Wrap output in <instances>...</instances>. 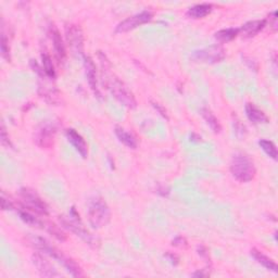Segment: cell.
<instances>
[{"label": "cell", "instance_id": "7402d4cb", "mask_svg": "<svg viewBox=\"0 0 278 278\" xmlns=\"http://www.w3.org/2000/svg\"><path fill=\"white\" fill-rule=\"evenodd\" d=\"M239 35V29H224L215 33V38L221 43H228Z\"/></svg>", "mask_w": 278, "mask_h": 278}, {"label": "cell", "instance_id": "8fae6325", "mask_svg": "<svg viewBox=\"0 0 278 278\" xmlns=\"http://www.w3.org/2000/svg\"><path fill=\"white\" fill-rule=\"evenodd\" d=\"M65 136L67 140L71 142L72 146L75 148V150L82 155V158L86 159L88 155V146L82 135L77 133L75 130H73V128H69V130L65 131Z\"/></svg>", "mask_w": 278, "mask_h": 278}, {"label": "cell", "instance_id": "d6986e66", "mask_svg": "<svg viewBox=\"0 0 278 278\" xmlns=\"http://www.w3.org/2000/svg\"><path fill=\"white\" fill-rule=\"evenodd\" d=\"M212 11V5L210 4H199L196 5L187 11V16L193 19H202L210 15Z\"/></svg>", "mask_w": 278, "mask_h": 278}, {"label": "cell", "instance_id": "9a60e30c", "mask_svg": "<svg viewBox=\"0 0 278 278\" xmlns=\"http://www.w3.org/2000/svg\"><path fill=\"white\" fill-rule=\"evenodd\" d=\"M266 26L265 20H254V21L247 22L239 29V33L242 34L243 37L250 38L257 35Z\"/></svg>", "mask_w": 278, "mask_h": 278}, {"label": "cell", "instance_id": "e0dca14e", "mask_svg": "<svg viewBox=\"0 0 278 278\" xmlns=\"http://www.w3.org/2000/svg\"><path fill=\"white\" fill-rule=\"evenodd\" d=\"M251 255H252L253 259L257 263L261 264V265L265 267L266 269L270 270V272H273V273L278 272V267H277V264L275 263V261H273L270 257L264 254L262 251L257 250V249H252L251 250Z\"/></svg>", "mask_w": 278, "mask_h": 278}, {"label": "cell", "instance_id": "484cf974", "mask_svg": "<svg viewBox=\"0 0 278 278\" xmlns=\"http://www.w3.org/2000/svg\"><path fill=\"white\" fill-rule=\"evenodd\" d=\"M2 55L6 60L10 61V49H9V45H8V39H7L4 33L2 36Z\"/></svg>", "mask_w": 278, "mask_h": 278}, {"label": "cell", "instance_id": "2e32d148", "mask_svg": "<svg viewBox=\"0 0 278 278\" xmlns=\"http://www.w3.org/2000/svg\"><path fill=\"white\" fill-rule=\"evenodd\" d=\"M246 114L253 124H266L269 121L267 115L253 104L246 105Z\"/></svg>", "mask_w": 278, "mask_h": 278}, {"label": "cell", "instance_id": "30bf717a", "mask_svg": "<svg viewBox=\"0 0 278 278\" xmlns=\"http://www.w3.org/2000/svg\"><path fill=\"white\" fill-rule=\"evenodd\" d=\"M56 127L52 124L46 123L40 126L35 135V141L37 145L42 148L48 149L53 145V139H55Z\"/></svg>", "mask_w": 278, "mask_h": 278}, {"label": "cell", "instance_id": "5b68a950", "mask_svg": "<svg viewBox=\"0 0 278 278\" xmlns=\"http://www.w3.org/2000/svg\"><path fill=\"white\" fill-rule=\"evenodd\" d=\"M107 87L110 92L113 95L114 98L123 105L126 108H130V109H134L136 107L137 103L136 99H135L133 92L128 89L126 85L120 80L117 76L110 75L107 77Z\"/></svg>", "mask_w": 278, "mask_h": 278}, {"label": "cell", "instance_id": "4fadbf2b", "mask_svg": "<svg viewBox=\"0 0 278 278\" xmlns=\"http://www.w3.org/2000/svg\"><path fill=\"white\" fill-rule=\"evenodd\" d=\"M84 66H85V72H86V76L88 84H89L90 88L95 95L98 98H101V94L98 88L97 84V71H96V65H95L94 61L90 57H84Z\"/></svg>", "mask_w": 278, "mask_h": 278}, {"label": "cell", "instance_id": "7c38bea8", "mask_svg": "<svg viewBox=\"0 0 278 278\" xmlns=\"http://www.w3.org/2000/svg\"><path fill=\"white\" fill-rule=\"evenodd\" d=\"M33 263L38 269L39 274L44 277H60L58 270L53 267L49 261H47L43 255L35 253L33 255Z\"/></svg>", "mask_w": 278, "mask_h": 278}, {"label": "cell", "instance_id": "d6a6232c", "mask_svg": "<svg viewBox=\"0 0 278 278\" xmlns=\"http://www.w3.org/2000/svg\"><path fill=\"white\" fill-rule=\"evenodd\" d=\"M208 275H209L208 273H203V272H200V270H199V272H196L194 274L195 277H205V276H208Z\"/></svg>", "mask_w": 278, "mask_h": 278}, {"label": "cell", "instance_id": "5bb4252c", "mask_svg": "<svg viewBox=\"0 0 278 278\" xmlns=\"http://www.w3.org/2000/svg\"><path fill=\"white\" fill-rule=\"evenodd\" d=\"M50 37L52 40L53 49H55L56 57L59 60V62H64L66 58V50H65V45L62 39V36L59 32V30L56 28L55 25H52L50 28Z\"/></svg>", "mask_w": 278, "mask_h": 278}, {"label": "cell", "instance_id": "52a82bcc", "mask_svg": "<svg viewBox=\"0 0 278 278\" xmlns=\"http://www.w3.org/2000/svg\"><path fill=\"white\" fill-rule=\"evenodd\" d=\"M191 58L195 62L218 63L225 58V50L222 46L214 45L208 47V48L194 51Z\"/></svg>", "mask_w": 278, "mask_h": 278}, {"label": "cell", "instance_id": "d4e9b609", "mask_svg": "<svg viewBox=\"0 0 278 278\" xmlns=\"http://www.w3.org/2000/svg\"><path fill=\"white\" fill-rule=\"evenodd\" d=\"M46 229L48 230V233H50L53 237H56V238L60 241H64L66 239V235L58 226H56L55 224L48 223L46 226Z\"/></svg>", "mask_w": 278, "mask_h": 278}, {"label": "cell", "instance_id": "44dd1931", "mask_svg": "<svg viewBox=\"0 0 278 278\" xmlns=\"http://www.w3.org/2000/svg\"><path fill=\"white\" fill-rule=\"evenodd\" d=\"M201 114L203 119L206 120L207 124L211 127V130L214 132V133H220L221 130H222V126L220 124V121L218 120V118L215 117V115L213 114V112L211 110L207 109V108H203V109L201 110Z\"/></svg>", "mask_w": 278, "mask_h": 278}, {"label": "cell", "instance_id": "277c9868", "mask_svg": "<svg viewBox=\"0 0 278 278\" xmlns=\"http://www.w3.org/2000/svg\"><path fill=\"white\" fill-rule=\"evenodd\" d=\"M111 219L109 206L103 198H94L88 205V221L92 228L100 229L105 227Z\"/></svg>", "mask_w": 278, "mask_h": 278}, {"label": "cell", "instance_id": "ba28073f", "mask_svg": "<svg viewBox=\"0 0 278 278\" xmlns=\"http://www.w3.org/2000/svg\"><path fill=\"white\" fill-rule=\"evenodd\" d=\"M65 36L67 44H69L71 50L76 55H83L84 53V35L83 31L76 24H67L65 26Z\"/></svg>", "mask_w": 278, "mask_h": 278}, {"label": "cell", "instance_id": "ac0fdd59", "mask_svg": "<svg viewBox=\"0 0 278 278\" xmlns=\"http://www.w3.org/2000/svg\"><path fill=\"white\" fill-rule=\"evenodd\" d=\"M115 135L119 138V140L123 144L124 146L131 148V149H136L137 148V140L135 138L131 133H128L123 127L117 126L115 127Z\"/></svg>", "mask_w": 278, "mask_h": 278}, {"label": "cell", "instance_id": "4dcf8cb0", "mask_svg": "<svg viewBox=\"0 0 278 278\" xmlns=\"http://www.w3.org/2000/svg\"><path fill=\"white\" fill-rule=\"evenodd\" d=\"M166 257H167V259H168V261H169V262H171L172 264H174V265H177V264H178L179 259H178V256L176 255V254H173V253H167V254H166Z\"/></svg>", "mask_w": 278, "mask_h": 278}, {"label": "cell", "instance_id": "7a4b0ae2", "mask_svg": "<svg viewBox=\"0 0 278 278\" xmlns=\"http://www.w3.org/2000/svg\"><path fill=\"white\" fill-rule=\"evenodd\" d=\"M229 169L235 179L240 182L251 181L254 178L256 173L253 161L251 160L248 154L242 152L234 154Z\"/></svg>", "mask_w": 278, "mask_h": 278}, {"label": "cell", "instance_id": "cb8c5ba5", "mask_svg": "<svg viewBox=\"0 0 278 278\" xmlns=\"http://www.w3.org/2000/svg\"><path fill=\"white\" fill-rule=\"evenodd\" d=\"M259 146L261 147L262 150L265 152L270 159L277 160V155H278L277 148H276V146H275V144L273 141L267 140V139H261L259 141Z\"/></svg>", "mask_w": 278, "mask_h": 278}, {"label": "cell", "instance_id": "4316f807", "mask_svg": "<svg viewBox=\"0 0 278 278\" xmlns=\"http://www.w3.org/2000/svg\"><path fill=\"white\" fill-rule=\"evenodd\" d=\"M13 208H15V206H13L12 201L10 200L9 197H7L6 194L3 192L2 193V209L4 210V211H7V210H12Z\"/></svg>", "mask_w": 278, "mask_h": 278}, {"label": "cell", "instance_id": "9c48e42d", "mask_svg": "<svg viewBox=\"0 0 278 278\" xmlns=\"http://www.w3.org/2000/svg\"><path fill=\"white\" fill-rule=\"evenodd\" d=\"M152 18H153L152 12L147 11V10L136 13V15L128 17L125 20H123L122 22H120L117 25V28H115V32L117 33L130 32L134 29L138 28V26H140L142 24H146L149 21H151Z\"/></svg>", "mask_w": 278, "mask_h": 278}, {"label": "cell", "instance_id": "3957f363", "mask_svg": "<svg viewBox=\"0 0 278 278\" xmlns=\"http://www.w3.org/2000/svg\"><path fill=\"white\" fill-rule=\"evenodd\" d=\"M60 222L62 223V225L70 229L72 233L78 236L80 239L84 240L88 246H90L94 249H97L100 246V240L97 238L96 236L92 235L89 230H87L84 226L82 222H80L79 215L76 213L75 209L72 208L70 218H65V216H60Z\"/></svg>", "mask_w": 278, "mask_h": 278}, {"label": "cell", "instance_id": "1f68e13d", "mask_svg": "<svg viewBox=\"0 0 278 278\" xmlns=\"http://www.w3.org/2000/svg\"><path fill=\"white\" fill-rule=\"evenodd\" d=\"M152 105H153V107L155 108V109H157L160 113H161V115H163V117L164 118H166L167 119V115H166V111L164 110V109H162V107H160V105L159 104H155V103H152Z\"/></svg>", "mask_w": 278, "mask_h": 278}, {"label": "cell", "instance_id": "f1b7e54d", "mask_svg": "<svg viewBox=\"0 0 278 278\" xmlns=\"http://www.w3.org/2000/svg\"><path fill=\"white\" fill-rule=\"evenodd\" d=\"M2 142H3L4 146H8V147L12 146L11 142H10V139H9V136H8V135H7L6 128H5L4 125L2 126Z\"/></svg>", "mask_w": 278, "mask_h": 278}, {"label": "cell", "instance_id": "ffe728a7", "mask_svg": "<svg viewBox=\"0 0 278 278\" xmlns=\"http://www.w3.org/2000/svg\"><path fill=\"white\" fill-rule=\"evenodd\" d=\"M19 215H20V219H21L25 224H28V225H31V226H34V227H42V228H45L46 224L40 221L38 218H36L35 215H33L31 213V211L29 209H26L25 207L22 208L21 210H19Z\"/></svg>", "mask_w": 278, "mask_h": 278}, {"label": "cell", "instance_id": "8992f818", "mask_svg": "<svg viewBox=\"0 0 278 278\" xmlns=\"http://www.w3.org/2000/svg\"><path fill=\"white\" fill-rule=\"evenodd\" d=\"M20 196L24 202L25 208L30 211L35 212L40 215H48L49 210L45 201L40 198L37 193L30 188H22L20 191Z\"/></svg>", "mask_w": 278, "mask_h": 278}, {"label": "cell", "instance_id": "6da1fadb", "mask_svg": "<svg viewBox=\"0 0 278 278\" xmlns=\"http://www.w3.org/2000/svg\"><path fill=\"white\" fill-rule=\"evenodd\" d=\"M30 242L32 243V246L35 247L37 250L42 251V252L46 253L47 255H49V256L53 257L55 260H57L58 262H60L67 269V272L71 273L72 276H74V277L84 276L83 269L80 268L78 264L73 259H71V257L65 255L62 251H60L58 248L52 246L48 240H46L45 238H42V237L31 236Z\"/></svg>", "mask_w": 278, "mask_h": 278}, {"label": "cell", "instance_id": "f546056e", "mask_svg": "<svg viewBox=\"0 0 278 278\" xmlns=\"http://www.w3.org/2000/svg\"><path fill=\"white\" fill-rule=\"evenodd\" d=\"M173 246L176 247H186L187 246V241L185 238H182V237H177V238H175L173 240Z\"/></svg>", "mask_w": 278, "mask_h": 278}, {"label": "cell", "instance_id": "603a6c76", "mask_svg": "<svg viewBox=\"0 0 278 278\" xmlns=\"http://www.w3.org/2000/svg\"><path fill=\"white\" fill-rule=\"evenodd\" d=\"M42 61H43V71L45 74L50 78L56 77V70L55 65H53L52 59L47 52L42 53Z\"/></svg>", "mask_w": 278, "mask_h": 278}, {"label": "cell", "instance_id": "83f0119b", "mask_svg": "<svg viewBox=\"0 0 278 278\" xmlns=\"http://www.w3.org/2000/svg\"><path fill=\"white\" fill-rule=\"evenodd\" d=\"M265 22H269V26L273 29V31L277 30V11L270 12L268 15V18L265 20Z\"/></svg>", "mask_w": 278, "mask_h": 278}]
</instances>
